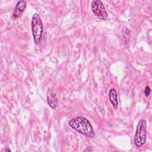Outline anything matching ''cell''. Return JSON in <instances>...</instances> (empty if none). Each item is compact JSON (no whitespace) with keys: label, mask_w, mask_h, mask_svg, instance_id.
<instances>
[{"label":"cell","mask_w":152,"mask_h":152,"mask_svg":"<svg viewBox=\"0 0 152 152\" xmlns=\"http://www.w3.org/2000/svg\"><path fill=\"white\" fill-rule=\"evenodd\" d=\"M93 151V150L91 147H87V148H86L84 150V151Z\"/></svg>","instance_id":"9"},{"label":"cell","mask_w":152,"mask_h":152,"mask_svg":"<svg viewBox=\"0 0 152 152\" xmlns=\"http://www.w3.org/2000/svg\"><path fill=\"white\" fill-rule=\"evenodd\" d=\"M91 9L93 14L100 20H105L107 18V13L103 2L99 0L93 1L91 3Z\"/></svg>","instance_id":"4"},{"label":"cell","mask_w":152,"mask_h":152,"mask_svg":"<svg viewBox=\"0 0 152 152\" xmlns=\"http://www.w3.org/2000/svg\"><path fill=\"white\" fill-rule=\"evenodd\" d=\"M26 7V1L24 0H21L18 1L15 6L14 12L13 14V16L15 18H17L20 17Z\"/></svg>","instance_id":"5"},{"label":"cell","mask_w":152,"mask_h":152,"mask_svg":"<svg viewBox=\"0 0 152 152\" xmlns=\"http://www.w3.org/2000/svg\"><path fill=\"white\" fill-rule=\"evenodd\" d=\"M147 138V124L144 119H141L137 125L136 132L134 136V143L136 147L142 146Z\"/></svg>","instance_id":"2"},{"label":"cell","mask_w":152,"mask_h":152,"mask_svg":"<svg viewBox=\"0 0 152 152\" xmlns=\"http://www.w3.org/2000/svg\"><path fill=\"white\" fill-rule=\"evenodd\" d=\"M47 102L50 107L55 109L58 105V101L55 94L50 90L47 93Z\"/></svg>","instance_id":"6"},{"label":"cell","mask_w":152,"mask_h":152,"mask_svg":"<svg viewBox=\"0 0 152 152\" xmlns=\"http://www.w3.org/2000/svg\"><path fill=\"white\" fill-rule=\"evenodd\" d=\"M31 30L34 42L36 44L40 43L43 31V26L42 21L39 15L34 13L31 20Z\"/></svg>","instance_id":"3"},{"label":"cell","mask_w":152,"mask_h":152,"mask_svg":"<svg viewBox=\"0 0 152 152\" xmlns=\"http://www.w3.org/2000/svg\"><path fill=\"white\" fill-rule=\"evenodd\" d=\"M150 88L148 86H146L145 90H144V94L146 97H148L150 95Z\"/></svg>","instance_id":"8"},{"label":"cell","mask_w":152,"mask_h":152,"mask_svg":"<svg viewBox=\"0 0 152 152\" xmlns=\"http://www.w3.org/2000/svg\"><path fill=\"white\" fill-rule=\"evenodd\" d=\"M69 125L84 135L90 138H93L95 136V133L90 122L84 117L77 116L73 118L69 121Z\"/></svg>","instance_id":"1"},{"label":"cell","mask_w":152,"mask_h":152,"mask_svg":"<svg viewBox=\"0 0 152 152\" xmlns=\"http://www.w3.org/2000/svg\"><path fill=\"white\" fill-rule=\"evenodd\" d=\"M109 100L112 104L114 109H116L118 106V98H117V93L116 90L114 88H111L109 91Z\"/></svg>","instance_id":"7"}]
</instances>
